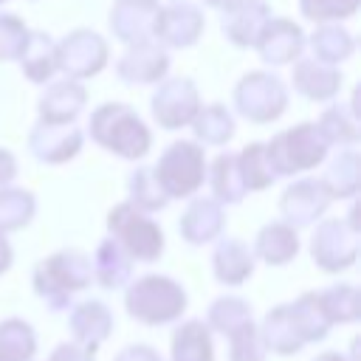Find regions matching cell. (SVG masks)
Listing matches in <instances>:
<instances>
[{
	"label": "cell",
	"instance_id": "obj_22",
	"mask_svg": "<svg viewBox=\"0 0 361 361\" xmlns=\"http://www.w3.org/2000/svg\"><path fill=\"white\" fill-rule=\"evenodd\" d=\"M212 265H214V276L223 282V285H240L251 276L254 271V257L248 251V245L243 240H223L217 248H214V257H212Z\"/></svg>",
	"mask_w": 361,
	"mask_h": 361
},
{
	"label": "cell",
	"instance_id": "obj_32",
	"mask_svg": "<svg viewBox=\"0 0 361 361\" xmlns=\"http://www.w3.org/2000/svg\"><path fill=\"white\" fill-rule=\"evenodd\" d=\"M290 310V319H293V327L299 333L302 341H316L327 333L330 322L322 310V302H319V293H305L299 296L293 305H288Z\"/></svg>",
	"mask_w": 361,
	"mask_h": 361
},
{
	"label": "cell",
	"instance_id": "obj_36",
	"mask_svg": "<svg viewBox=\"0 0 361 361\" xmlns=\"http://www.w3.org/2000/svg\"><path fill=\"white\" fill-rule=\"evenodd\" d=\"M237 164H240V172H243V183L248 192H259V189H268L276 178L268 166V158H265V144H248L243 147V152L237 155Z\"/></svg>",
	"mask_w": 361,
	"mask_h": 361
},
{
	"label": "cell",
	"instance_id": "obj_28",
	"mask_svg": "<svg viewBox=\"0 0 361 361\" xmlns=\"http://www.w3.org/2000/svg\"><path fill=\"white\" fill-rule=\"evenodd\" d=\"M262 344L279 355H288V353H296L305 341L299 338L296 327H293V319H290V310L288 305H279L274 307L268 316H265V324H262V333H259Z\"/></svg>",
	"mask_w": 361,
	"mask_h": 361
},
{
	"label": "cell",
	"instance_id": "obj_6",
	"mask_svg": "<svg viewBox=\"0 0 361 361\" xmlns=\"http://www.w3.org/2000/svg\"><path fill=\"white\" fill-rule=\"evenodd\" d=\"M107 228L113 234V240L124 248V254L130 259L138 262H155L164 251V234L161 228L138 209H133L130 203H118L110 214H107Z\"/></svg>",
	"mask_w": 361,
	"mask_h": 361
},
{
	"label": "cell",
	"instance_id": "obj_33",
	"mask_svg": "<svg viewBox=\"0 0 361 361\" xmlns=\"http://www.w3.org/2000/svg\"><path fill=\"white\" fill-rule=\"evenodd\" d=\"M319 133L322 138L330 144H355L358 141V118H355V107L350 104H330L322 118H319Z\"/></svg>",
	"mask_w": 361,
	"mask_h": 361
},
{
	"label": "cell",
	"instance_id": "obj_39",
	"mask_svg": "<svg viewBox=\"0 0 361 361\" xmlns=\"http://www.w3.org/2000/svg\"><path fill=\"white\" fill-rule=\"evenodd\" d=\"M327 322H353L358 316V290L353 285H336L319 293Z\"/></svg>",
	"mask_w": 361,
	"mask_h": 361
},
{
	"label": "cell",
	"instance_id": "obj_42",
	"mask_svg": "<svg viewBox=\"0 0 361 361\" xmlns=\"http://www.w3.org/2000/svg\"><path fill=\"white\" fill-rule=\"evenodd\" d=\"M262 358H265V344L254 324H245L237 333H231V361H262Z\"/></svg>",
	"mask_w": 361,
	"mask_h": 361
},
{
	"label": "cell",
	"instance_id": "obj_37",
	"mask_svg": "<svg viewBox=\"0 0 361 361\" xmlns=\"http://www.w3.org/2000/svg\"><path fill=\"white\" fill-rule=\"evenodd\" d=\"M34 355V333L25 322L8 319L0 324V361H28Z\"/></svg>",
	"mask_w": 361,
	"mask_h": 361
},
{
	"label": "cell",
	"instance_id": "obj_29",
	"mask_svg": "<svg viewBox=\"0 0 361 361\" xmlns=\"http://www.w3.org/2000/svg\"><path fill=\"white\" fill-rule=\"evenodd\" d=\"M310 48H313V59L333 65V62H341V59H347L353 54L355 39L344 25L324 23L310 34Z\"/></svg>",
	"mask_w": 361,
	"mask_h": 361
},
{
	"label": "cell",
	"instance_id": "obj_25",
	"mask_svg": "<svg viewBox=\"0 0 361 361\" xmlns=\"http://www.w3.org/2000/svg\"><path fill=\"white\" fill-rule=\"evenodd\" d=\"M90 271H96L99 285H104V288H121V285L130 279L133 259L124 254V248H121L113 237H107V240L99 243Z\"/></svg>",
	"mask_w": 361,
	"mask_h": 361
},
{
	"label": "cell",
	"instance_id": "obj_43",
	"mask_svg": "<svg viewBox=\"0 0 361 361\" xmlns=\"http://www.w3.org/2000/svg\"><path fill=\"white\" fill-rule=\"evenodd\" d=\"M51 361H93V353L79 344H59Z\"/></svg>",
	"mask_w": 361,
	"mask_h": 361
},
{
	"label": "cell",
	"instance_id": "obj_2",
	"mask_svg": "<svg viewBox=\"0 0 361 361\" xmlns=\"http://www.w3.org/2000/svg\"><path fill=\"white\" fill-rule=\"evenodd\" d=\"M327 149L330 147L322 138L319 127L305 121V124H296L274 135L271 144H265V158H268L274 178H288V175H296L302 169H313L316 164H322L327 158Z\"/></svg>",
	"mask_w": 361,
	"mask_h": 361
},
{
	"label": "cell",
	"instance_id": "obj_34",
	"mask_svg": "<svg viewBox=\"0 0 361 361\" xmlns=\"http://www.w3.org/2000/svg\"><path fill=\"white\" fill-rule=\"evenodd\" d=\"M127 189H130V206L138 209V212H144V214L164 209L166 200H169V197L164 195V189H161V183H158V178H155V172H152V166H138V169L130 175Z\"/></svg>",
	"mask_w": 361,
	"mask_h": 361
},
{
	"label": "cell",
	"instance_id": "obj_41",
	"mask_svg": "<svg viewBox=\"0 0 361 361\" xmlns=\"http://www.w3.org/2000/svg\"><path fill=\"white\" fill-rule=\"evenodd\" d=\"M28 39V28L14 14H0V62L20 59Z\"/></svg>",
	"mask_w": 361,
	"mask_h": 361
},
{
	"label": "cell",
	"instance_id": "obj_8",
	"mask_svg": "<svg viewBox=\"0 0 361 361\" xmlns=\"http://www.w3.org/2000/svg\"><path fill=\"white\" fill-rule=\"evenodd\" d=\"M107 62V45L96 31L76 28L56 45V68L65 71L68 79L96 76Z\"/></svg>",
	"mask_w": 361,
	"mask_h": 361
},
{
	"label": "cell",
	"instance_id": "obj_46",
	"mask_svg": "<svg viewBox=\"0 0 361 361\" xmlns=\"http://www.w3.org/2000/svg\"><path fill=\"white\" fill-rule=\"evenodd\" d=\"M11 265V245L6 240V234H0V274Z\"/></svg>",
	"mask_w": 361,
	"mask_h": 361
},
{
	"label": "cell",
	"instance_id": "obj_15",
	"mask_svg": "<svg viewBox=\"0 0 361 361\" xmlns=\"http://www.w3.org/2000/svg\"><path fill=\"white\" fill-rule=\"evenodd\" d=\"M28 149L42 164H65L82 149V130L73 124H37L28 138Z\"/></svg>",
	"mask_w": 361,
	"mask_h": 361
},
{
	"label": "cell",
	"instance_id": "obj_48",
	"mask_svg": "<svg viewBox=\"0 0 361 361\" xmlns=\"http://www.w3.org/2000/svg\"><path fill=\"white\" fill-rule=\"evenodd\" d=\"M316 361H344L341 355H336V353H324V355H319Z\"/></svg>",
	"mask_w": 361,
	"mask_h": 361
},
{
	"label": "cell",
	"instance_id": "obj_21",
	"mask_svg": "<svg viewBox=\"0 0 361 361\" xmlns=\"http://www.w3.org/2000/svg\"><path fill=\"white\" fill-rule=\"evenodd\" d=\"M17 62H20L23 73H25V79L42 85L56 71V42L45 31H28L25 48H23Z\"/></svg>",
	"mask_w": 361,
	"mask_h": 361
},
{
	"label": "cell",
	"instance_id": "obj_11",
	"mask_svg": "<svg viewBox=\"0 0 361 361\" xmlns=\"http://www.w3.org/2000/svg\"><path fill=\"white\" fill-rule=\"evenodd\" d=\"M327 206H330V197L319 178H302L290 183L279 197V212L285 217V226L290 228L316 223V217H322Z\"/></svg>",
	"mask_w": 361,
	"mask_h": 361
},
{
	"label": "cell",
	"instance_id": "obj_18",
	"mask_svg": "<svg viewBox=\"0 0 361 361\" xmlns=\"http://www.w3.org/2000/svg\"><path fill=\"white\" fill-rule=\"evenodd\" d=\"M85 102H87V93L79 82H73V79L54 82L39 99V121L42 124H71L82 113Z\"/></svg>",
	"mask_w": 361,
	"mask_h": 361
},
{
	"label": "cell",
	"instance_id": "obj_12",
	"mask_svg": "<svg viewBox=\"0 0 361 361\" xmlns=\"http://www.w3.org/2000/svg\"><path fill=\"white\" fill-rule=\"evenodd\" d=\"M158 14V0H116L110 8V28L127 45L149 42L155 34Z\"/></svg>",
	"mask_w": 361,
	"mask_h": 361
},
{
	"label": "cell",
	"instance_id": "obj_49",
	"mask_svg": "<svg viewBox=\"0 0 361 361\" xmlns=\"http://www.w3.org/2000/svg\"><path fill=\"white\" fill-rule=\"evenodd\" d=\"M0 3H6V0H0Z\"/></svg>",
	"mask_w": 361,
	"mask_h": 361
},
{
	"label": "cell",
	"instance_id": "obj_5",
	"mask_svg": "<svg viewBox=\"0 0 361 361\" xmlns=\"http://www.w3.org/2000/svg\"><path fill=\"white\" fill-rule=\"evenodd\" d=\"M203 149L195 141H175L164 149L158 166H152L161 189L166 197H189L192 192L200 189L203 175H206V161Z\"/></svg>",
	"mask_w": 361,
	"mask_h": 361
},
{
	"label": "cell",
	"instance_id": "obj_14",
	"mask_svg": "<svg viewBox=\"0 0 361 361\" xmlns=\"http://www.w3.org/2000/svg\"><path fill=\"white\" fill-rule=\"evenodd\" d=\"M166 68H169V54L155 39H149V42L127 45V51L116 65V73L130 85H152L166 73Z\"/></svg>",
	"mask_w": 361,
	"mask_h": 361
},
{
	"label": "cell",
	"instance_id": "obj_4",
	"mask_svg": "<svg viewBox=\"0 0 361 361\" xmlns=\"http://www.w3.org/2000/svg\"><path fill=\"white\" fill-rule=\"evenodd\" d=\"M186 307L183 288L169 276H141L127 290V313L144 324H164Z\"/></svg>",
	"mask_w": 361,
	"mask_h": 361
},
{
	"label": "cell",
	"instance_id": "obj_26",
	"mask_svg": "<svg viewBox=\"0 0 361 361\" xmlns=\"http://www.w3.org/2000/svg\"><path fill=\"white\" fill-rule=\"evenodd\" d=\"M319 180H322V186H324L330 200L333 197H353L358 192V152L355 149L338 152L327 164V169H324V175Z\"/></svg>",
	"mask_w": 361,
	"mask_h": 361
},
{
	"label": "cell",
	"instance_id": "obj_7",
	"mask_svg": "<svg viewBox=\"0 0 361 361\" xmlns=\"http://www.w3.org/2000/svg\"><path fill=\"white\" fill-rule=\"evenodd\" d=\"M234 107L257 124H268L279 118L288 107V90L279 76L265 73V71H251L245 73L237 87H234Z\"/></svg>",
	"mask_w": 361,
	"mask_h": 361
},
{
	"label": "cell",
	"instance_id": "obj_24",
	"mask_svg": "<svg viewBox=\"0 0 361 361\" xmlns=\"http://www.w3.org/2000/svg\"><path fill=\"white\" fill-rule=\"evenodd\" d=\"M254 251L259 259H265L268 265H285L296 257L299 251V237L290 226L285 223H268L259 228L257 234V243H254Z\"/></svg>",
	"mask_w": 361,
	"mask_h": 361
},
{
	"label": "cell",
	"instance_id": "obj_1",
	"mask_svg": "<svg viewBox=\"0 0 361 361\" xmlns=\"http://www.w3.org/2000/svg\"><path fill=\"white\" fill-rule=\"evenodd\" d=\"M90 138L110 149L113 155L118 158H127V161H135V158H144L149 152V130L147 124L135 116V110L130 104H121V102H107L102 107L93 110L90 116Z\"/></svg>",
	"mask_w": 361,
	"mask_h": 361
},
{
	"label": "cell",
	"instance_id": "obj_31",
	"mask_svg": "<svg viewBox=\"0 0 361 361\" xmlns=\"http://www.w3.org/2000/svg\"><path fill=\"white\" fill-rule=\"evenodd\" d=\"M192 127H195L197 141L212 144V147H220V144H226L234 135V118H231V113L223 104L200 107L195 113V118H192Z\"/></svg>",
	"mask_w": 361,
	"mask_h": 361
},
{
	"label": "cell",
	"instance_id": "obj_17",
	"mask_svg": "<svg viewBox=\"0 0 361 361\" xmlns=\"http://www.w3.org/2000/svg\"><path fill=\"white\" fill-rule=\"evenodd\" d=\"M271 20V8L262 0H240L237 6H231L223 17V34L237 45V48H248L257 45L265 23Z\"/></svg>",
	"mask_w": 361,
	"mask_h": 361
},
{
	"label": "cell",
	"instance_id": "obj_30",
	"mask_svg": "<svg viewBox=\"0 0 361 361\" xmlns=\"http://www.w3.org/2000/svg\"><path fill=\"white\" fill-rule=\"evenodd\" d=\"M172 361H214L212 338L203 322H186L172 336Z\"/></svg>",
	"mask_w": 361,
	"mask_h": 361
},
{
	"label": "cell",
	"instance_id": "obj_10",
	"mask_svg": "<svg viewBox=\"0 0 361 361\" xmlns=\"http://www.w3.org/2000/svg\"><path fill=\"white\" fill-rule=\"evenodd\" d=\"M197 110H200L197 87L186 76L166 79L152 93V118L164 130H180V127L192 124V118H195Z\"/></svg>",
	"mask_w": 361,
	"mask_h": 361
},
{
	"label": "cell",
	"instance_id": "obj_27",
	"mask_svg": "<svg viewBox=\"0 0 361 361\" xmlns=\"http://www.w3.org/2000/svg\"><path fill=\"white\" fill-rule=\"evenodd\" d=\"M209 183H212V192L220 203H240L245 197V183H243V172H240V164H237V155L234 152H226V155H217L212 161V169H209Z\"/></svg>",
	"mask_w": 361,
	"mask_h": 361
},
{
	"label": "cell",
	"instance_id": "obj_16",
	"mask_svg": "<svg viewBox=\"0 0 361 361\" xmlns=\"http://www.w3.org/2000/svg\"><path fill=\"white\" fill-rule=\"evenodd\" d=\"M262 56L265 65H288L293 62L302 48H305V34L296 23L285 20V17H276V20H268L257 45H254Z\"/></svg>",
	"mask_w": 361,
	"mask_h": 361
},
{
	"label": "cell",
	"instance_id": "obj_40",
	"mask_svg": "<svg viewBox=\"0 0 361 361\" xmlns=\"http://www.w3.org/2000/svg\"><path fill=\"white\" fill-rule=\"evenodd\" d=\"M358 3L361 0H299V8L313 23H333L353 17L358 11Z\"/></svg>",
	"mask_w": 361,
	"mask_h": 361
},
{
	"label": "cell",
	"instance_id": "obj_3",
	"mask_svg": "<svg viewBox=\"0 0 361 361\" xmlns=\"http://www.w3.org/2000/svg\"><path fill=\"white\" fill-rule=\"evenodd\" d=\"M90 282V259L82 251H59L34 268V288L54 310L71 305L73 290Z\"/></svg>",
	"mask_w": 361,
	"mask_h": 361
},
{
	"label": "cell",
	"instance_id": "obj_47",
	"mask_svg": "<svg viewBox=\"0 0 361 361\" xmlns=\"http://www.w3.org/2000/svg\"><path fill=\"white\" fill-rule=\"evenodd\" d=\"M206 6H212V8H223V11H228L231 6H237L240 0H203Z\"/></svg>",
	"mask_w": 361,
	"mask_h": 361
},
{
	"label": "cell",
	"instance_id": "obj_19",
	"mask_svg": "<svg viewBox=\"0 0 361 361\" xmlns=\"http://www.w3.org/2000/svg\"><path fill=\"white\" fill-rule=\"evenodd\" d=\"M223 223H226V214H223V206L212 197H197L186 206V212L180 214V223H178V231L186 243L192 245H203L209 240H214L220 231H223Z\"/></svg>",
	"mask_w": 361,
	"mask_h": 361
},
{
	"label": "cell",
	"instance_id": "obj_44",
	"mask_svg": "<svg viewBox=\"0 0 361 361\" xmlns=\"http://www.w3.org/2000/svg\"><path fill=\"white\" fill-rule=\"evenodd\" d=\"M14 175H17V161H14V155H11L8 149H0V189H3L8 180H14Z\"/></svg>",
	"mask_w": 361,
	"mask_h": 361
},
{
	"label": "cell",
	"instance_id": "obj_20",
	"mask_svg": "<svg viewBox=\"0 0 361 361\" xmlns=\"http://www.w3.org/2000/svg\"><path fill=\"white\" fill-rule=\"evenodd\" d=\"M293 87L310 102H327L338 93L341 73H338V68L307 56V59H299L293 65Z\"/></svg>",
	"mask_w": 361,
	"mask_h": 361
},
{
	"label": "cell",
	"instance_id": "obj_9",
	"mask_svg": "<svg viewBox=\"0 0 361 361\" xmlns=\"http://www.w3.org/2000/svg\"><path fill=\"white\" fill-rule=\"evenodd\" d=\"M313 262L324 271H344L358 257V228L344 220H324L310 240Z\"/></svg>",
	"mask_w": 361,
	"mask_h": 361
},
{
	"label": "cell",
	"instance_id": "obj_45",
	"mask_svg": "<svg viewBox=\"0 0 361 361\" xmlns=\"http://www.w3.org/2000/svg\"><path fill=\"white\" fill-rule=\"evenodd\" d=\"M116 361H161L155 353H152V347H144V344H138V347H127Z\"/></svg>",
	"mask_w": 361,
	"mask_h": 361
},
{
	"label": "cell",
	"instance_id": "obj_35",
	"mask_svg": "<svg viewBox=\"0 0 361 361\" xmlns=\"http://www.w3.org/2000/svg\"><path fill=\"white\" fill-rule=\"evenodd\" d=\"M34 209H37V203H34L31 192L14 189V186L0 189V234L28 226L34 217Z\"/></svg>",
	"mask_w": 361,
	"mask_h": 361
},
{
	"label": "cell",
	"instance_id": "obj_23",
	"mask_svg": "<svg viewBox=\"0 0 361 361\" xmlns=\"http://www.w3.org/2000/svg\"><path fill=\"white\" fill-rule=\"evenodd\" d=\"M110 327H113V316L102 302H82L71 313V330L82 341V347L90 353L107 338Z\"/></svg>",
	"mask_w": 361,
	"mask_h": 361
},
{
	"label": "cell",
	"instance_id": "obj_13",
	"mask_svg": "<svg viewBox=\"0 0 361 361\" xmlns=\"http://www.w3.org/2000/svg\"><path fill=\"white\" fill-rule=\"evenodd\" d=\"M203 34V14L197 6L192 3H172L164 6L155 23V34L152 39L172 45V48H189L197 42V37Z\"/></svg>",
	"mask_w": 361,
	"mask_h": 361
},
{
	"label": "cell",
	"instance_id": "obj_38",
	"mask_svg": "<svg viewBox=\"0 0 361 361\" xmlns=\"http://www.w3.org/2000/svg\"><path fill=\"white\" fill-rule=\"evenodd\" d=\"M209 322L220 333H237L240 327L251 324V307L237 296H223L209 307Z\"/></svg>",
	"mask_w": 361,
	"mask_h": 361
}]
</instances>
